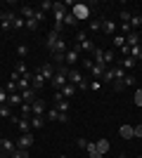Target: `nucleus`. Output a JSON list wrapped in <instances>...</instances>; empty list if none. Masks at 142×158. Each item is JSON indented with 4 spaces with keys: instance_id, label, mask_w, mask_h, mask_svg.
<instances>
[{
    "instance_id": "obj_1",
    "label": "nucleus",
    "mask_w": 142,
    "mask_h": 158,
    "mask_svg": "<svg viewBox=\"0 0 142 158\" xmlns=\"http://www.w3.org/2000/svg\"><path fill=\"white\" fill-rule=\"evenodd\" d=\"M67 80L71 83V85H76L78 90H88V80L83 78V73H81V71H76V69H69Z\"/></svg>"
},
{
    "instance_id": "obj_2",
    "label": "nucleus",
    "mask_w": 142,
    "mask_h": 158,
    "mask_svg": "<svg viewBox=\"0 0 142 158\" xmlns=\"http://www.w3.org/2000/svg\"><path fill=\"white\" fill-rule=\"evenodd\" d=\"M14 149H17V144L12 139H0V158H12Z\"/></svg>"
},
{
    "instance_id": "obj_3",
    "label": "nucleus",
    "mask_w": 142,
    "mask_h": 158,
    "mask_svg": "<svg viewBox=\"0 0 142 158\" xmlns=\"http://www.w3.org/2000/svg\"><path fill=\"white\" fill-rule=\"evenodd\" d=\"M14 17H17L14 12H2V14H0V28H2V31H12Z\"/></svg>"
},
{
    "instance_id": "obj_4",
    "label": "nucleus",
    "mask_w": 142,
    "mask_h": 158,
    "mask_svg": "<svg viewBox=\"0 0 142 158\" xmlns=\"http://www.w3.org/2000/svg\"><path fill=\"white\" fill-rule=\"evenodd\" d=\"M14 144H17V149H31V146H33V135H31V132L21 135L19 139H14Z\"/></svg>"
},
{
    "instance_id": "obj_5",
    "label": "nucleus",
    "mask_w": 142,
    "mask_h": 158,
    "mask_svg": "<svg viewBox=\"0 0 142 158\" xmlns=\"http://www.w3.org/2000/svg\"><path fill=\"white\" fill-rule=\"evenodd\" d=\"M67 76H69V73H59V71H54V78L50 80V83H52V87L57 90V92H59L62 87H64V85L69 83V80H67Z\"/></svg>"
},
{
    "instance_id": "obj_6",
    "label": "nucleus",
    "mask_w": 142,
    "mask_h": 158,
    "mask_svg": "<svg viewBox=\"0 0 142 158\" xmlns=\"http://www.w3.org/2000/svg\"><path fill=\"white\" fill-rule=\"evenodd\" d=\"M12 123H14L17 127H19V132H21V135L31 132V118H14V116H12Z\"/></svg>"
},
{
    "instance_id": "obj_7",
    "label": "nucleus",
    "mask_w": 142,
    "mask_h": 158,
    "mask_svg": "<svg viewBox=\"0 0 142 158\" xmlns=\"http://www.w3.org/2000/svg\"><path fill=\"white\" fill-rule=\"evenodd\" d=\"M64 61H67V64H78V61H81V52H78L76 47L67 50V54H64Z\"/></svg>"
},
{
    "instance_id": "obj_8",
    "label": "nucleus",
    "mask_w": 142,
    "mask_h": 158,
    "mask_svg": "<svg viewBox=\"0 0 142 158\" xmlns=\"http://www.w3.org/2000/svg\"><path fill=\"white\" fill-rule=\"evenodd\" d=\"M45 116H47V118H50V120H57V123H67V113H59V111H57V109H54V106H52V109H50V111H47L45 113Z\"/></svg>"
},
{
    "instance_id": "obj_9",
    "label": "nucleus",
    "mask_w": 142,
    "mask_h": 158,
    "mask_svg": "<svg viewBox=\"0 0 142 158\" xmlns=\"http://www.w3.org/2000/svg\"><path fill=\"white\" fill-rule=\"evenodd\" d=\"M116 28H118L116 21H111V19H104V21H102V31L107 33V35H116Z\"/></svg>"
},
{
    "instance_id": "obj_10",
    "label": "nucleus",
    "mask_w": 142,
    "mask_h": 158,
    "mask_svg": "<svg viewBox=\"0 0 142 158\" xmlns=\"http://www.w3.org/2000/svg\"><path fill=\"white\" fill-rule=\"evenodd\" d=\"M71 14H74L76 19H83V17H88V5H83V2H78V5H74V10H71Z\"/></svg>"
},
{
    "instance_id": "obj_11",
    "label": "nucleus",
    "mask_w": 142,
    "mask_h": 158,
    "mask_svg": "<svg viewBox=\"0 0 142 158\" xmlns=\"http://www.w3.org/2000/svg\"><path fill=\"white\" fill-rule=\"evenodd\" d=\"M31 111H33V116H45V102L43 99H36L33 104H31Z\"/></svg>"
},
{
    "instance_id": "obj_12",
    "label": "nucleus",
    "mask_w": 142,
    "mask_h": 158,
    "mask_svg": "<svg viewBox=\"0 0 142 158\" xmlns=\"http://www.w3.org/2000/svg\"><path fill=\"white\" fill-rule=\"evenodd\" d=\"M140 43H142V38H140L137 31H133V33L126 35V47H135V45H140Z\"/></svg>"
},
{
    "instance_id": "obj_13",
    "label": "nucleus",
    "mask_w": 142,
    "mask_h": 158,
    "mask_svg": "<svg viewBox=\"0 0 142 158\" xmlns=\"http://www.w3.org/2000/svg\"><path fill=\"white\" fill-rule=\"evenodd\" d=\"M31 80H33V83H31V87H33L36 92H38V90H41V87H43V85L47 83V80H45V78L41 76V71H33V78H31Z\"/></svg>"
},
{
    "instance_id": "obj_14",
    "label": "nucleus",
    "mask_w": 142,
    "mask_h": 158,
    "mask_svg": "<svg viewBox=\"0 0 142 158\" xmlns=\"http://www.w3.org/2000/svg\"><path fill=\"white\" fill-rule=\"evenodd\" d=\"M95 47H97V45H95L93 40H83V43H78V45H76V50H78V52H90V54H93Z\"/></svg>"
},
{
    "instance_id": "obj_15",
    "label": "nucleus",
    "mask_w": 142,
    "mask_h": 158,
    "mask_svg": "<svg viewBox=\"0 0 142 158\" xmlns=\"http://www.w3.org/2000/svg\"><path fill=\"white\" fill-rule=\"evenodd\" d=\"M21 99H24V102H26V104H33L36 102V90L33 87H26V90H21Z\"/></svg>"
},
{
    "instance_id": "obj_16",
    "label": "nucleus",
    "mask_w": 142,
    "mask_h": 158,
    "mask_svg": "<svg viewBox=\"0 0 142 158\" xmlns=\"http://www.w3.org/2000/svg\"><path fill=\"white\" fill-rule=\"evenodd\" d=\"M107 69H109V66H104V64H95L90 73H93L95 80H100V83H102V76H104V71H107Z\"/></svg>"
},
{
    "instance_id": "obj_17",
    "label": "nucleus",
    "mask_w": 142,
    "mask_h": 158,
    "mask_svg": "<svg viewBox=\"0 0 142 158\" xmlns=\"http://www.w3.org/2000/svg\"><path fill=\"white\" fill-rule=\"evenodd\" d=\"M59 38H62V35L57 31H50V33H47V40H45V43H47V50H50V52H52V47L59 43Z\"/></svg>"
},
{
    "instance_id": "obj_18",
    "label": "nucleus",
    "mask_w": 142,
    "mask_h": 158,
    "mask_svg": "<svg viewBox=\"0 0 142 158\" xmlns=\"http://www.w3.org/2000/svg\"><path fill=\"white\" fill-rule=\"evenodd\" d=\"M38 71H41V76L45 80H52L54 78V71H52V64H41V69H38Z\"/></svg>"
},
{
    "instance_id": "obj_19",
    "label": "nucleus",
    "mask_w": 142,
    "mask_h": 158,
    "mask_svg": "<svg viewBox=\"0 0 142 158\" xmlns=\"http://www.w3.org/2000/svg\"><path fill=\"white\" fill-rule=\"evenodd\" d=\"M76 90H78V87H76V85H71V83H67V85L62 87L59 92L64 94V99H69V97H74V94H76Z\"/></svg>"
},
{
    "instance_id": "obj_20",
    "label": "nucleus",
    "mask_w": 142,
    "mask_h": 158,
    "mask_svg": "<svg viewBox=\"0 0 142 158\" xmlns=\"http://www.w3.org/2000/svg\"><path fill=\"white\" fill-rule=\"evenodd\" d=\"M93 61H95V64H104V50H102V47H95ZM104 66H107V64H104Z\"/></svg>"
},
{
    "instance_id": "obj_21",
    "label": "nucleus",
    "mask_w": 142,
    "mask_h": 158,
    "mask_svg": "<svg viewBox=\"0 0 142 158\" xmlns=\"http://www.w3.org/2000/svg\"><path fill=\"white\" fill-rule=\"evenodd\" d=\"M45 125V116H33L31 118V130H41Z\"/></svg>"
},
{
    "instance_id": "obj_22",
    "label": "nucleus",
    "mask_w": 142,
    "mask_h": 158,
    "mask_svg": "<svg viewBox=\"0 0 142 158\" xmlns=\"http://www.w3.org/2000/svg\"><path fill=\"white\" fill-rule=\"evenodd\" d=\"M21 104H24V99H21L19 92L10 94V99H7V106H21Z\"/></svg>"
},
{
    "instance_id": "obj_23",
    "label": "nucleus",
    "mask_w": 142,
    "mask_h": 158,
    "mask_svg": "<svg viewBox=\"0 0 142 158\" xmlns=\"http://www.w3.org/2000/svg\"><path fill=\"white\" fill-rule=\"evenodd\" d=\"M118 66H121L123 71H130V69H135V66H137V61L133 59V57H126V59H123V61H121Z\"/></svg>"
},
{
    "instance_id": "obj_24",
    "label": "nucleus",
    "mask_w": 142,
    "mask_h": 158,
    "mask_svg": "<svg viewBox=\"0 0 142 158\" xmlns=\"http://www.w3.org/2000/svg\"><path fill=\"white\" fill-rule=\"evenodd\" d=\"M33 12H36V7H28V5H24V7L19 10L21 19H33Z\"/></svg>"
},
{
    "instance_id": "obj_25",
    "label": "nucleus",
    "mask_w": 142,
    "mask_h": 158,
    "mask_svg": "<svg viewBox=\"0 0 142 158\" xmlns=\"http://www.w3.org/2000/svg\"><path fill=\"white\" fill-rule=\"evenodd\" d=\"M95 144H97V153H102V156L109 151V139H97Z\"/></svg>"
},
{
    "instance_id": "obj_26",
    "label": "nucleus",
    "mask_w": 142,
    "mask_h": 158,
    "mask_svg": "<svg viewBox=\"0 0 142 158\" xmlns=\"http://www.w3.org/2000/svg\"><path fill=\"white\" fill-rule=\"evenodd\" d=\"M128 57H133L135 61H140V59H142V47H140V45L130 47V50H128Z\"/></svg>"
},
{
    "instance_id": "obj_27",
    "label": "nucleus",
    "mask_w": 142,
    "mask_h": 158,
    "mask_svg": "<svg viewBox=\"0 0 142 158\" xmlns=\"http://www.w3.org/2000/svg\"><path fill=\"white\" fill-rule=\"evenodd\" d=\"M140 26H142V14H133V17H130V28L137 31Z\"/></svg>"
},
{
    "instance_id": "obj_28",
    "label": "nucleus",
    "mask_w": 142,
    "mask_h": 158,
    "mask_svg": "<svg viewBox=\"0 0 142 158\" xmlns=\"http://www.w3.org/2000/svg\"><path fill=\"white\" fill-rule=\"evenodd\" d=\"M0 118H10V120H12V106L0 104Z\"/></svg>"
},
{
    "instance_id": "obj_29",
    "label": "nucleus",
    "mask_w": 142,
    "mask_h": 158,
    "mask_svg": "<svg viewBox=\"0 0 142 158\" xmlns=\"http://www.w3.org/2000/svg\"><path fill=\"white\" fill-rule=\"evenodd\" d=\"M116 80V76H114V69L109 66L107 71H104V76H102V83H114Z\"/></svg>"
},
{
    "instance_id": "obj_30",
    "label": "nucleus",
    "mask_w": 142,
    "mask_h": 158,
    "mask_svg": "<svg viewBox=\"0 0 142 158\" xmlns=\"http://www.w3.org/2000/svg\"><path fill=\"white\" fill-rule=\"evenodd\" d=\"M118 132H121V137H123V139L135 137V135H133V127H130V125H121V130H118Z\"/></svg>"
},
{
    "instance_id": "obj_31",
    "label": "nucleus",
    "mask_w": 142,
    "mask_h": 158,
    "mask_svg": "<svg viewBox=\"0 0 142 158\" xmlns=\"http://www.w3.org/2000/svg\"><path fill=\"white\" fill-rule=\"evenodd\" d=\"M12 28H14V31H19V28H26V19H21V17H14Z\"/></svg>"
},
{
    "instance_id": "obj_32",
    "label": "nucleus",
    "mask_w": 142,
    "mask_h": 158,
    "mask_svg": "<svg viewBox=\"0 0 142 158\" xmlns=\"http://www.w3.org/2000/svg\"><path fill=\"white\" fill-rule=\"evenodd\" d=\"M130 17H133V12H128V10H121V12H118L121 24H130Z\"/></svg>"
},
{
    "instance_id": "obj_33",
    "label": "nucleus",
    "mask_w": 142,
    "mask_h": 158,
    "mask_svg": "<svg viewBox=\"0 0 142 158\" xmlns=\"http://www.w3.org/2000/svg\"><path fill=\"white\" fill-rule=\"evenodd\" d=\"M78 24V19H76L71 12H67V17H64V26H76Z\"/></svg>"
},
{
    "instance_id": "obj_34",
    "label": "nucleus",
    "mask_w": 142,
    "mask_h": 158,
    "mask_svg": "<svg viewBox=\"0 0 142 158\" xmlns=\"http://www.w3.org/2000/svg\"><path fill=\"white\" fill-rule=\"evenodd\" d=\"M54 109H57L59 113H67V111H69V102H67V99H62V102H57V104H54Z\"/></svg>"
},
{
    "instance_id": "obj_35",
    "label": "nucleus",
    "mask_w": 142,
    "mask_h": 158,
    "mask_svg": "<svg viewBox=\"0 0 142 158\" xmlns=\"http://www.w3.org/2000/svg\"><path fill=\"white\" fill-rule=\"evenodd\" d=\"M114 45L118 47V50H121V47L126 45V35H121V33H116V35H114Z\"/></svg>"
},
{
    "instance_id": "obj_36",
    "label": "nucleus",
    "mask_w": 142,
    "mask_h": 158,
    "mask_svg": "<svg viewBox=\"0 0 142 158\" xmlns=\"http://www.w3.org/2000/svg\"><path fill=\"white\" fill-rule=\"evenodd\" d=\"M111 69H114V76H116V80H123V78H126V71H123L121 66H111ZM116 80H114V83H116Z\"/></svg>"
},
{
    "instance_id": "obj_37",
    "label": "nucleus",
    "mask_w": 142,
    "mask_h": 158,
    "mask_svg": "<svg viewBox=\"0 0 142 158\" xmlns=\"http://www.w3.org/2000/svg\"><path fill=\"white\" fill-rule=\"evenodd\" d=\"M12 158H28V149H14Z\"/></svg>"
},
{
    "instance_id": "obj_38",
    "label": "nucleus",
    "mask_w": 142,
    "mask_h": 158,
    "mask_svg": "<svg viewBox=\"0 0 142 158\" xmlns=\"http://www.w3.org/2000/svg\"><path fill=\"white\" fill-rule=\"evenodd\" d=\"M31 104H26V102H24V104H21V118H28V116H31Z\"/></svg>"
},
{
    "instance_id": "obj_39",
    "label": "nucleus",
    "mask_w": 142,
    "mask_h": 158,
    "mask_svg": "<svg viewBox=\"0 0 142 158\" xmlns=\"http://www.w3.org/2000/svg\"><path fill=\"white\" fill-rule=\"evenodd\" d=\"M14 71L19 73V76H26L28 69H26V64H24V61H17V69H14Z\"/></svg>"
},
{
    "instance_id": "obj_40",
    "label": "nucleus",
    "mask_w": 142,
    "mask_h": 158,
    "mask_svg": "<svg viewBox=\"0 0 142 158\" xmlns=\"http://www.w3.org/2000/svg\"><path fill=\"white\" fill-rule=\"evenodd\" d=\"M114 59H116V54L111 52V50H104V64L109 66V64H111V61H114Z\"/></svg>"
},
{
    "instance_id": "obj_41",
    "label": "nucleus",
    "mask_w": 142,
    "mask_h": 158,
    "mask_svg": "<svg viewBox=\"0 0 142 158\" xmlns=\"http://www.w3.org/2000/svg\"><path fill=\"white\" fill-rule=\"evenodd\" d=\"M26 28H28V31H38V28H41V24H38L36 19H26Z\"/></svg>"
},
{
    "instance_id": "obj_42",
    "label": "nucleus",
    "mask_w": 142,
    "mask_h": 158,
    "mask_svg": "<svg viewBox=\"0 0 142 158\" xmlns=\"http://www.w3.org/2000/svg\"><path fill=\"white\" fill-rule=\"evenodd\" d=\"M64 54H67V52H52V59L57 61V66L64 64Z\"/></svg>"
},
{
    "instance_id": "obj_43",
    "label": "nucleus",
    "mask_w": 142,
    "mask_h": 158,
    "mask_svg": "<svg viewBox=\"0 0 142 158\" xmlns=\"http://www.w3.org/2000/svg\"><path fill=\"white\" fill-rule=\"evenodd\" d=\"M38 10H41V12H50V10H52V2H50V0H43L41 5H38Z\"/></svg>"
},
{
    "instance_id": "obj_44",
    "label": "nucleus",
    "mask_w": 142,
    "mask_h": 158,
    "mask_svg": "<svg viewBox=\"0 0 142 158\" xmlns=\"http://www.w3.org/2000/svg\"><path fill=\"white\" fill-rule=\"evenodd\" d=\"M17 54H19V59H24V57L28 54V47L26 45H17Z\"/></svg>"
},
{
    "instance_id": "obj_45",
    "label": "nucleus",
    "mask_w": 142,
    "mask_h": 158,
    "mask_svg": "<svg viewBox=\"0 0 142 158\" xmlns=\"http://www.w3.org/2000/svg\"><path fill=\"white\" fill-rule=\"evenodd\" d=\"M33 19L38 21V24H41V21H45V12H41V10L36 7V12H33Z\"/></svg>"
},
{
    "instance_id": "obj_46",
    "label": "nucleus",
    "mask_w": 142,
    "mask_h": 158,
    "mask_svg": "<svg viewBox=\"0 0 142 158\" xmlns=\"http://www.w3.org/2000/svg\"><path fill=\"white\" fill-rule=\"evenodd\" d=\"M81 64H83V69H85V71H93V66H95V61H93V59H83Z\"/></svg>"
},
{
    "instance_id": "obj_47",
    "label": "nucleus",
    "mask_w": 142,
    "mask_h": 158,
    "mask_svg": "<svg viewBox=\"0 0 142 158\" xmlns=\"http://www.w3.org/2000/svg\"><path fill=\"white\" fill-rule=\"evenodd\" d=\"M123 85H126V87L135 85V78H133V76H126V78H123Z\"/></svg>"
},
{
    "instance_id": "obj_48",
    "label": "nucleus",
    "mask_w": 142,
    "mask_h": 158,
    "mask_svg": "<svg viewBox=\"0 0 142 158\" xmlns=\"http://www.w3.org/2000/svg\"><path fill=\"white\" fill-rule=\"evenodd\" d=\"M76 146H78V149H85V146H88V139L78 137V139H76Z\"/></svg>"
},
{
    "instance_id": "obj_49",
    "label": "nucleus",
    "mask_w": 142,
    "mask_h": 158,
    "mask_svg": "<svg viewBox=\"0 0 142 158\" xmlns=\"http://www.w3.org/2000/svg\"><path fill=\"white\" fill-rule=\"evenodd\" d=\"M133 102H135L137 106H142V90H137V92H135V97H133Z\"/></svg>"
},
{
    "instance_id": "obj_50",
    "label": "nucleus",
    "mask_w": 142,
    "mask_h": 158,
    "mask_svg": "<svg viewBox=\"0 0 142 158\" xmlns=\"http://www.w3.org/2000/svg\"><path fill=\"white\" fill-rule=\"evenodd\" d=\"M90 31H102V21H90Z\"/></svg>"
},
{
    "instance_id": "obj_51",
    "label": "nucleus",
    "mask_w": 142,
    "mask_h": 158,
    "mask_svg": "<svg viewBox=\"0 0 142 158\" xmlns=\"http://www.w3.org/2000/svg\"><path fill=\"white\" fill-rule=\"evenodd\" d=\"M76 40H78V43L88 40V33H85V31H78V33H76Z\"/></svg>"
},
{
    "instance_id": "obj_52",
    "label": "nucleus",
    "mask_w": 142,
    "mask_h": 158,
    "mask_svg": "<svg viewBox=\"0 0 142 158\" xmlns=\"http://www.w3.org/2000/svg\"><path fill=\"white\" fill-rule=\"evenodd\" d=\"M7 99H10L7 90H0V104H7Z\"/></svg>"
},
{
    "instance_id": "obj_53",
    "label": "nucleus",
    "mask_w": 142,
    "mask_h": 158,
    "mask_svg": "<svg viewBox=\"0 0 142 158\" xmlns=\"http://www.w3.org/2000/svg\"><path fill=\"white\" fill-rule=\"evenodd\" d=\"M85 151H88V153H95V151H97V144H95V142H88V146H85Z\"/></svg>"
},
{
    "instance_id": "obj_54",
    "label": "nucleus",
    "mask_w": 142,
    "mask_h": 158,
    "mask_svg": "<svg viewBox=\"0 0 142 158\" xmlns=\"http://www.w3.org/2000/svg\"><path fill=\"white\" fill-rule=\"evenodd\" d=\"M133 135H135V137H142V123H140V125H135V127H133Z\"/></svg>"
},
{
    "instance_id": "obj_55",
    "label": "nucleus",
    "mask_w": 142,
    "mask_h": 158,
    "mask_svg": "<svg viewBox=\"0 0 142 158\" xmlns=\"http://www.w3.org/2000/svg\"><path fill=\"white\" fill-rule=\"evenodd\" d=\"M100 87H102V83H100V80H95V83H90V90H93V92H97Z\"/></svg>"
},
{
    "instance_id": "obj_56",
    "label": "nucleus",
    "mask_w": 142,
    "mask_h": 158,
    "mask_svg": "<svg viewBox=\"0 0 142 158\" xmlns=\"http://www.w3.org/2000/svg\"><path fill=\"white\" fill-rule=\"evenodd\" d=\"M62 99H64V94H62V92H54V97H52L54 104H57V102H62Z\"/></svg>"
},
{
    "instance_id": "obj_57",
    "label": "nucleus",
    "mask_w": 142,
    "mask_h": 158,
    "mask_svg": "<svg viewBox=\"0 0 142 158\" xmlns=\"http://www.w3.org/2000/svg\"><path fill=\"white\" fill-rule=\"evenodd\" d=\"M90 158H102V153H97V151H95V153H90Z\"/></svg>"
},
{
    "instance_id": "obj_58",
    "label": "nucleus",
    "mask_w": 142,
    "mask_h": 158,
    "mask_svg": "<svg viewBox=\"0 0 142 158\" xmlns=\"http://www.w3.org/2000/svg\"><path fill=\"white\" fill-rule=\"evenodd\" d=\"M118 158H126V156H123V153H121V156H118Z\"/></svg>"
},
{
    "instance_id": "obj_59",
    "label": "nucleus",
    "mask_w": 142,
    "mask_h": 158,
    "mask_svg": "<svg viewBox=\"0 0 142 158\" xmlns=\"http://www.w3.org/2000/svg\"><path fill=\"white\" fill-rule=\"evenodd\" d=\"M140 47H142V43H140Z\"/></svg>"
},
{
    "instance_id": "obj_60",
    "label": "nucleus",
    "mask_w": 142,
    "mask_h": 158,
    "mask_svg": "<svg viewBox=\"0 0 142 158\" xmlns=\"http://www.w3.org/2000/svg\"><path fill=\"white\" fill-rule=\"evenodd\" d=\"M140 158H142V156H140Z\"/></svg>"
}]
</instances>
